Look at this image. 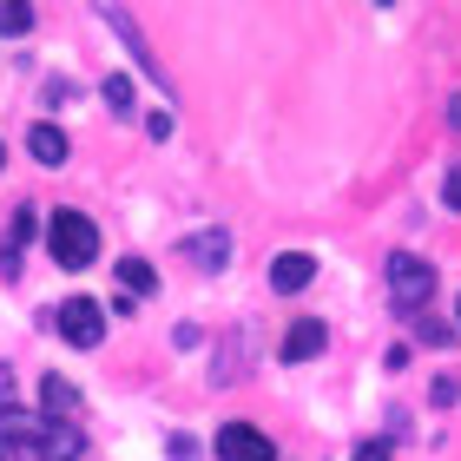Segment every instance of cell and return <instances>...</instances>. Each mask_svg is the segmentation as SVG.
I'll use <instances>...</instances> for the list:
<instances>
[{
    "label": "cell",
    "mask_w": 461,
    "mask_h": 461,
    "mask_svg": "<svg viewBox=\"0 0 461 461\" xmlns=\"http://www.w3.org/2000/svg\"><path fill=\"white\" fill-rule=\"evenodd\" d=\"M47 250H53V264L59 270H86L99 258V230L86 212H53L47 218Z\"/></svg>",
    "instance_id": "1"
},
{
    "label": "cell",
    "mask_w": 461,
    "mask_h": 461,
    "mask_svg": "<svg viewBox=\"0 0 461 461\" xmlns=\"http://www.w3.org/2000/svg\"><path fill=\"white\" fill-rule=\"evenodd\" d=\"M389 297H395V310H422L429 297H435V264L429 258H409V250H395L389 258Z\"/></svg>",
    "instance_id": "2"
},
{
    "label": "cell",
    "mask_w": 461,
    "mask_h": 461,
    "mask_svg": "<svg viewBox=\"0 0 461 461\" xmlns=\"http://www.w3.org/2000/svg\"><path fill=\"white\" fill-rule=\"evenodd\" d=\"M79 448H86V435L73 422H59V415H40L27 429V455H40V461H79Z\"/></svg>",
    "instance_id": "3"
},
{
    "label": "cell",
    "mask_w": 461,
    "mask_h": 461,
    "mask_svg": "<svg viewBox=\"0 0 461 461\" xmlns=\"http://www.w3.org/2000/svg\"><path fill=\"white\" fill-rule=\"evenodd\" d=\"M59 337H67L73 349H99V337H106V310H99L93 297H67V303H59Z\"/></svg>",
    "instance_id": "4"
},
{
    "label": "cell",
    "mask_w": 461,
    "mask_h": 461,
    "mask_svg": "<svg viewBox=\"0 0 461 461\" xmlns=\"http://www.w3.org/2000/svg\"><path fill=\"white\" fill-rule=\"evenodd\" d=\"M218 461H277V448H270L264 429L250 422H224L218 429Z\"/></svg>",
    "instance_id": "5"
},
{
    "label": "cell",
    "mask_w": 461,
    "mask_h": 461,
    "mask_svg": "<svg viewBox=\"0 0 461 461\" xmlns=\"http://www.w3.org/2000/svg\"><path fill=\"white\" fill-rule=\"evenodd\" d=\"M310 277H317V264H310L303 250H284V258L270 264V290H284V297H297V290H310Z\"/></svg>",
    "instance_id": "6"
},
{
    "label": "cell",
    "mask_w": 461,
    "mask_h": 461,
    "mask_svg": "<svg viewBox=\"0 0 461 461\" xmlns=\"http://www.w3.org/2000/svg\"><path fill=\"white\" fill-rule=\"evenodd\" d=\"M323 343H330V330H323L317 317H303V323H290L284 356H290V363H310V356H323Z\"/></svg>",
    "instance_id": "7"
},
{
    "label": "cell",
    "mask_w": 461,
    "mask_h": 461,
    "mask_svg": "<svg viewBox=\"0 0 461 461\" xmlns=\"http://www.w3.org/2000/svg\"><path fill=\"white\" fill-rule=\"evenodd\" d=\"M40 409H47V415H59V422H67V415L79 409V389L67 383V375H40Z\"/></svg>",
    "instance_id": "8"
},
{
    "label": "cell",
    "mask_w": 461,
    "mask_h": 461,
    "mask_svg": "<svg viewBox=\"0 0 461 461\" xmlns=\"http://www.w3.org/2000/svg\"><path fill=\"white\" fill-rule=\"evenodd\" d=\"M27 152H33L40 165H67V132H59V125H33V132H27Z\"/></svg>",
    "instance_id": "9"
},
{
    "label": "cell",
    "mask_w": 461,
    "mask_h": 461,
    "mask_svg": "<svg viewBox=\"0 0 461 461\" xmlns=\"http://www.w3.org/2000/svg\"><path fill=\"white\" fill-rule=\"evenodd\" d=\"M119 284H125V297H139V290L158 284V270L145 264V258H125V264H119Z\"/></svg>",
    "instance_id": "10"
},
{
    "label": "cell",
    "mask_w": 461,
    "mask_h": 461,
    "mask_svg": "<svg viewBox=\"0 0 461 461\" xmlns=\"http://www.w3.org/2000/svg\"><path fill=\"white\" fill-rule=\"evenodd\" d=\"M224 250H230V244H224V230H204V238H192V264L218 270V264H224Z\"/></svg>",
    "instance_id": "11"
},
{
    "label": "cell",
    "mask_w": 461,
    "mask_h": 461,
    "mask_svg": "<svg viewBox=\"0 0 461 461\" xmlns=\"http://www.w3.org/2000/svg\"><path fill=\"white\" fill-rule=\"evenodd\" d=\"M27 230H33V212H20V218H14V230H7V244H0V264H7V270L20 264V238H27Z\"/></svg>",
    "instance_id": "12"
},
{
    "label": "cell",
    "mask_w": 461,
    "mask_h": 461,
    "mask_svg": "<svg viewBox=\"0 0 461 461\" xmlns=\"http://www.w3.org/2000/svg\"><path fill=\"white\" fill-rule=\"evenodd\" d=\"M33 27V7H20V0H0V33H27Z\"/></svg>",
    "instance_id": "13"
},
{
    "label": "cell",
    "mask_w": 461,
    "mask_h": 461,
    "mask_svg": "<svg viewBox=\"0 0 461 461\" xmlns=\"http://www.w3.org/2000/svg\"><path fill=\"white\" fill-rule=\"evenodd\" d=\"M106 106H113V113L132 106V86H125V79H106Z\"/></svg>",
    "instance_id": "14"
},
{
    "label": "cell",
    "mask_w": 461,
    "mask_h": 461,
    "mask_svg": "<svg viewBox=\"0 0 461 461\" xmlns=\"http://www.w3.org/2000/svg\"><path fill=\"white\" fill-rule=\"evenodd\" d=\"M172 461H198V442H192V435H172Z\"/></svg>",
    "instance_id": "15"
},
{
    "label": "cell",
    "mask_w": 461,
    "mask_h": 461,
    "mask_svg": "<svg viewBox=\"0 0 461 461\" xmlns=\"http://www.w3.org/2000/svg\"><path fill=\"white\" fill-rule=\"evenodd\" d=\"M356 461H389V442H356Z\"/></svg>",
    "instance_id": "16"
},
{
    "label": "cell",
    "mask_w": 461,
    "mask_h": 461,
    "mask_svg": "<svg viewBox=\"0 0 461 461\" xmlns=\"http://www.w3.org/2000/svg\"><path fill=\"white\" fill-rule=\"evenodd\" d=\"M442 198H448V212H461V165L448 172V192H442Z\"/></svg>",
    "instance_id": "17"
},
{
    "label": "cell",
    "mask_w": 461,
    "mask_h": 461,
    "mask_svg": "<svg viewBox=\"0 0 461 461\" xmlns=\"http://www.w3.org/2000/svg\"><path fill=\"white\" fill-rule=\"evenodd\" d=\"M0 461H7V448H0Z\"/></svg>",
    "instance_id": "18"
},
{
    "label": "cell",
    "mask_w": 461,
    "mask_h": 461,
    "mask_svg": "<svg viewBox=\"0 0 461 461\" xmlns=\"http://www.w3.org/2000/svg\"><path fill=\"white\" fill-rule=\"evenodd\" d=\"M0 158H7V152H0Z\"/></svg>",
    "instance_id": "19"
}]
</instances>
